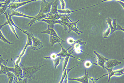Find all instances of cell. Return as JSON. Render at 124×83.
Returning a JSON list of instances; mask_svg holds the SVG:
<instances>
[{
    "mask_svg": "<svg viewBox=\"0 0 124 83\" xmlns=\"http://www.w3.org/2000/svg\"><path fill=\"white\" fill-rule=\"evenodd\" d=\"M60 3L62 10L65 9L66 8V3L64 0H59Z\"/></svg>",
    "mask_w": 124,
    "mask_h": 83,
    "instance_id": "8d00e7d4",
    "label": "cell"
},
{
    "mask_svg": "<svg viewBox=\"0 0 124 83\" xmlns=\"http://www.w3.org/2000/svg\"><path fill=\"white\" fill-rule=\"evenodd\" d=\"M59 0H56L54 2H53L50 14L52 15L58 14L57 7L59 4Z\"/></svg>",
    "mask_w": 124,
    "mask_h": 83,
    "instance_id": "2e32d148",
    "label": "cell"
},
{
    "mask_svg": "<svg viewBox=\"0 0 124 83\" xmlns=\"http://www.w3.org/2000/svg\"><path fill=\"white\" fill-rule=\"evenodd\" d=\"M116 18L113 19L112 22L111 19L108 17L106 20V23L108 24V26L110 29V35L112 34L114 32L118 30H120L124 32V27L120 26L117 24L116 22Z\"/></svg>",
    "mask_w": 124,
    "mask_h": 83,
    "instance_id": "7a4b0ae2",
    "label": "cell"
},
{
    "mask_svg": "<svg viewBox=\"0 0 124 83\" xmlns=\"http://www.w3.org/2000/svg\"><path fill=\"white\" fill-rule=\"evenodd\" d=\"M11 15L12 17L13 16L22 17H26L31 19H34V16H29V15L23 14V13L19 12L16 10L11 9Z\"/></svg>",
    "mask_w": 124,
    "mask_h": 83,
    "instance_id": "9a60e30c",
    "label": "cell"
},
{
    "mask_svg": "<svg viewBox=\"0 0 124 83\" xmlns=\"http://www.w3.org/2000/svg\"><path fill=\"white\" fill-rule=\"evenodd\" d=\"M0 39L6 43L10 44V45L12 44V43L8 40L7 39H6V38L4 37L0 29Z\"/></svg>",
    "mask_w": 124,
    "mask_h": 83,
    "instance_id": "484cf974",
    "label": "cell"
},
{
    "mask_svg": "<svg viewBox=\"0 0 124 83\" xmlns=\"http://www.w3.org/2000/svg\"><path fill=\"white\" fill-rule=\"evenodd\" d=\"M8 19L11 24L14 27L16 28H17L19 30L23 32V33H24V34H25L26 35L28 31L27 30H22L19 27H18V26H16V25L15 24V23H14V22H13V20L12 19L11 17L12 16H11V14H8Z\"/></svg>",
    "mask_w": 124,
    "mask_h": 83,
    "instance_id": "603a6c76",
    "label": "cell"
},
{
    "mask_svg": "<svg viewBox=\"0 0 124 83\" xmlns=\"http://www.w3.org/2000/svg\"><path fill=\"white\" fill-rule=\"evenodd\" d=\"M100 4V3L99 4H95V5H93V6H91L88 7L84 8H83L80 9L78 10H75L74 11H71L69 9H65L63 10H59L58 9V12L59 14H70V15L72 13H74V12H76L77 11L80 10H83L84 9H85L90 8H91L93 7L97 6V5H99V4Z\"/></svg>",
    "mask_w": 124,
    "mask_h": 83,
    "instance_id": "5bb4252c",
    "label": "cell"
},
{
    "mask_svg": "<svg viewBox=\"0 0 124 83\" xmlns=\"http://www.w3.org/2000/svg\"><path fill=\"white\" fill-rule=\"evenodd\" d=\"M63 62V71H64L66 67H67V65H68L69 59V57H65Z\"/></svg>",
    "mask_w": 124,
    "mask_h": 83,
    "instance_id": "f546056e",
    "label": "cell"
},
{
    "mask_svg": "<svg viewBox=\"0 0 124 83\" xmlns=\"http://www.w3.org/2000/svg\"><path fill=\"white\" fill-rule=\"evenodd\" d=\"M6 0H0V2H4Z\"/></svg>",
    "mask_w": 124,
    "mask_h": 83,
    "instance_id": "7bdbcfd3",
    "label": "cell"
},
{
    "mask_svg": "<svg viewBox=\"0 0 124 83\" xmlns=\"http://www.w3.org/2000/svg\"><path fill=\"white\" fill-rule=\"evenodd\" d=\"M73 50L74 51H75V52L76 53L78 54L79 53H85V54H87V55L91 56V57L93 58H96L94 57H93V56H92V55H89V54L85 52L84 51H83V50H82L80 48H79L76 49L74 50Z\"/></svg>",
    "mask_w": 124,
    "mask_h": 83,
    "instance_id": "4dcf8cb0",
    "label": "cell"
},
{
    "mask_svg": "<svg viewBox=\"0 0 124 83\" xmlns=\"http://www.w3.org/2000/svg\"><path fill=\"white\" fill-rule=\"evenodd\" d=\"M59 44L61 47L62 51L60 52L59 53L56 54V55H57V56H60V57L62 58L66 57H71L73 58H76V59H77V60L79 61H81L83 63L85 62V61H84V60H83L81 59L80 58H77L75 57V56L72 55V54L73 53L74 51L73 50L70 53H68V52H67V51H68L70 49L72 48L71 46H70V47H69L67 49H65V48H64L62 46L60 43H59Z\"/></svg>",
    "mask_w": 124,
    "mask_h": 83,
    "instance_id": "277c9868",
    "label": "cell"
},
{
    "mask_svg": "<svg viewBox=\"0 0 124 83\" xmlns=\"http://www.w3.org/2000/svg\"><path fill=\"white\" fill-rule=\"evenodd\" d=\"M117 2H118L119 4H121V5L123 7V8L124 9V2L120 1H117Z\"/></svg>",
    "mask_w": 124,
    "mask_h": 83,
    "instance_id": "60d3db41",
    "label": "cell"
},
{
    "mask_svg": "<svg viewBox=\"0 0 124 83\" xmlns=\"http://www.w3.org/2000/svg\"><path fill=\"white\" fill-rule=\"evenodd\" d=\"M70 15V14H66L65 16H63L61 17L59 20L61 21L62 22V23H72L73 22L70 18L69 17Z\"/></svg>",
    "mask_w": 124,
    "mask_h": 83,
    "instance_id": "cb8c5ba5",
    "label": "cell"
},
{
    "mask_svg": "<svg viewBox=\"0 0 124 83\" xmlns=\"http://www.w3.org/2000/svg\"><path fill=\"white\" fill-rule=\"evenodd\" d=\"M21 0H11V2H13V3L16 2V3H18V2H20Z\"/></svg>",
    "mask_w": 124,
    "mask_h": 83,
    "instance_id": "b9f144b4",
    "label": "cell"
},
{
    "mask_svg": "<svg viewBox=\"0 0 124 83\" xmlns=\"http://www.w3.org/2000/svg\"><path fill=\"white\" fill-rule=\"evenodd\" d=\"M105 69L107 70V71L108 72V82L110 81L111 77L114 76V75L116 72L115 71H113V68H108L106 67H105Z\"/></svg>",
    "mask_w": 124,
    "mask_h": 83,
    "instance_id": "d4e9b609",
    "label": "cell"
},
{
    "mask_svg": "<svg viewBox=\"0 0 124 83\" xmlns=\"http://www.w3.org/2000/svg\"><path fill=\"white\" fill-rule=\"evenodd\" d=\"M121 63V62L118 61L116 59H109L105 63L104 66L108 68H113L115 66L120 65Z\"/></svg>",
    "mask_w": 124,
    "mask_h": 83,
    "instance_id": "4fadbf2b",
    "label": "cell"
},
{
    "mask_svg": "<svg viewBox=\"0 0 124 83\" xmlns=\"http://www.w3.org/2000/svg\"><path fill=\"white\" fill-rule=\"evenodd\" d=\"M1 65V69H0V75L1 74H5L6 75L8 72H14V67H8L7 66L3 65L2 64H0Z\"/></svg>",
    "mask_w": 124,
    "mask_h": 83,
    "instance_id": "e0dca14e",
    "label": "cell"
},
{
    "mask_svg": "<svg viewBox=\"0 0 124 83\" xmlns=\"http://www.w3.org/2000/svg\"><path fill=\"white\" fill-rule=\"evenodd\" d=\"M94 54L96 55L97 58V65H99L101 67H102L104 69H105L104 64L106 62L108 61L109 59H108L106 57L101 55L100 54L98 53L97 52L95 51H93Z\"/></svg>",
    "mask_w": 124,
    "mask_h": 83,
    "instance_id": "8fae6325",
    "label": "cell"
},
{
    "mask_svg": "<svg viewBox=\"0 0 124 83\" xmlns=\"http://www.w3.org/2000/svg\"><path fill=\"white\" fill-rule=\"evenodd\" d=\"M85 66L86 68H89L91 67L92 65H97V64L96 63H93L92 62L89 61H87L86 62H85Z\"/></svg>",
    "mask_w": 124,
    "mask_h": 83,
    "instance_id": "d6a6232c",
    "label": "cell"
},
{
    "mask_svg": "<svg viewBox=\"0 0 124 83\" xmlns=\"http://www.w3.org/2000/svg\"><path fill=\"white\" fill-rule=\"evenodd\" d=\"M8 6L4 5L3 7L2 8H1L0 9V15H2V14H4V15H5L7 14L6 10L8 8Z\"/></svg>",
    "mask_w": 124,
    "mask_h": 83,
    "instance_id": "1f68e13d",
    "label": "cell"
},
{
    "mask_svg": "<svg viewBox=\"0 0 124 83\" xmlns=\"http://www.w3.org/2000/svg\"><path fill=\"white\" fill-rule=\"evenodd\" d=\"M52 3L53 2L42 1L41 4L40 9L39 12L45 14H48L50 13L51 11Z\"/></svg>",
    "mask_w": 124,
    "mask_h": 83,
    "instance_id": "9c48e42d",
    "label": "cell"
},
{
    "mask_svg": "<svg viewBox=\"0 0 124 83\" xmlns=\"http://www.w3.org/2000/svg\"><path fill=\"white\" fill-rule=\"evenodd\" d=\"M110 28L109 27L103 32V36L104 38H107L108 36L110 35Z\"/></svg>",
    "mask_w": 124,
    "mask_h": 83,
    "instance_id": "f1b7e54d",
    "label": "cell"
},
{
    "mask_svg": "<svg viewBox=\"0 0 124 83\" xmlns=\"http://www.w3.org/2000/svg\"><path fill=\"white\" fill-rule=\"evenodd\" d=\"M57 57V55H56V54L53 53L52 54L50 55V56L44 57V58L45 59H51L53 60L55 59Z\"/></svg>",
    "mask_w": 124,
    "mask_h": 83,
    "instance_id": "836d02e7",
    "label": "cell"
},
{
    "mask_svg": "<svg viewBox=\"0 0 124 83\" xmlns=\"http://www.w3.org/2000/svg\"><path fill=\"white\" fill-rule=\"evenodd\" d=\"M39 21H42L45 22L48 24L50 27L54 28V25L55 24H59L61 25L64 27L65 31L68 30V28L66 25L63 24L62 22L60 20H54L51 19H43L40 20Z\"/></svg>",
    "mask_w": 124,
    "mask_h": 83,
    "instance_id": "ba28073f",
    "label": "cell"
},
{
    "mask_svg": "<svg viewBox=\"0 0 124 83\" xmlns=\"http://www.w3.org/2000/svg\"><path fill=\"white\" fill-rule=\"evenodd\" d=\"M79 65V64H77V65H76V66H74V67H72L71 68H69V69H67V71H66V77H65V78H64V79L63 80V83H68V75L69 73V72L71 70L73 69L74 68H75V67H77V66H78V65Z\"/></svg>",
    "mask_w": 124,
    "mask_h": 83,
    "instance_id": "83f0119b",
    "label": "cell"
},
{
    "mask_svg": "<svg viewBox=\"0 0 124 83\" xmlns=\"http://www.w3.org/2000/svg\"><path fill=\"white\" fill-rule=\"evenodd\" d=\"M6 19V22H5L4 24H2V25H0V29H1L2 27H4V26H5V25H9L10 28L12 32L15 34V36H16V37L18 39H19V36H18L17 33H16V31L15 28H14L15 27H14V26L11 24L10 23L9 21L8 17V18H7Z\"/></svg>",
    "mask_w": 124,
    "mask_h": 83,
    "instance_id": "ffe728a7",
    "label": "cell"
},
{
    "mask_svg": "<svg viewBox=\"0 0 124 83\" xmlns=\"http://www.w3.org/2000/svg\"><path fill=\"white\" fill-rule=\"evenodd\" d=\"M62 58L60 56H57L55 59L53 60L55 69H57V67L60 63V60Z\"/></svg>",
    "mask_w": 124,
    "mask_h": 83,
    "instance_id": "4316f807",
    "label": "cell"
},
{
    "mask_svg": "<svg viewBox=\"0 0 124 83\" xmlns=\"http://www.w3.org/2000/svg\"><path fill=\"white\" fill-rule=\"evenodd\" d=\"M6 75H7L8 78L9 83H12L14 82V80L16 81V77L14 73L12 72H9L6 74Z\"/></svg>",
    "mask_w": 124,
    "mask_h": 83,
    "instance_id": "7402d4cb",
    "label": "cell"
},
{
    "mask_svg": "<svg viewBox=\"0 0 124 83\" xmlns=\"http://www.w3.org/2000/svg\"><path fill=\"white\" fill-rule=\"evenodd\" d=\"M112 0H103L101 2H100V3L101 4V3H102L103 2L109 1ZM114 0L116 1H120L124 2V0Z\"/></svg>",
    "mask_w": 124,
    "mask_h": 83,
    "instance_id": "ab89813d",
    "label": "cell"
},
{
    "mask_svg": "<svg viewBox=\"0 0 124 83\" xmlns=\"http://www.w3.org/2000/svg\"><path fill=\"white\" fill-rule=\"evenodd\" d=\"M11 2V0H6L4 3H2L4 5L8 6Z\"/></svg>",
    "mask_w": 124,
    "mask_h": 83,
    "instance_id": "f35d334b",
    "label": "cell"
},
{
    "mask_svg": "<svg viewBox=\"0 0 124 83\" xmlns=\"http://www.w3.org/2000/svg\"><path fill=\"white\" fill-rule=\"evenodd\" d=\"M67 67H66V68H65V70H64V71H63V73L62 75L61 79L59 83H63V81L64 78H65V77H66V71H67Z\"/></svg>",
    "mask_w": 124,
    "mask_h": 83,
    "instance_id": "d590c367",
    "label": "cell"
},
{
    "mask_svg": "<svg viewBox=\"0 0 124 83\" xmlns=\"http://www.w3.org/2000/svg\"><path fill=\"white\" fill-rule=\"evenodd\" d=\"M89 77L88 76V72L85 70V74L83 77L77 78H68V80L76 81L82 83H89L88 79Z\"/></svg>",
    "mask_w": 124,
    "mask_h": 83,
    "instance_id": "7c38bea8",
    "label": "cell"
},
{
    "mask_svg": "<svg viewBox=\"0 0 124 83\" xmlns=\"http://www.w3.org/2000/svg\"><path fill=\"white\" fill-rule=\"evenodd\" d=\"M39 0H29L26 1L18 2V3H11L8 6V8L10 9L16 10L18 8H19L22 6L32 2L36 1ZM42 1L45 2L46 1V0H41Z\"/></svg>",
    "mask_w": 124,
    "mask_h": 83,
    "instance_id": "52a82bcc",
    "label": "cell"
},
{
    "mask_svg": "<svg viewBox=\"0 0 124 83\" xmlns=\"http://www.w3.org/2000/svg\"><path fill=\"white\" fill-rule=\"evenodd\" d=\"M61 41L64 42H66V41L62 39L58 38L56 36H50L49 42L51 43V46H54V44L56 43H61Z\"/></svg>",
    "mask_w": 124,
    "mask_h": 83,
    "instance_id": "d6986e66",
    "label": "cell"
},
{
    "mask_svg": "<svg viewBox=\"0 0 124 83\" xmlns=\"http://www.w3.org/2000/svg\"><path fill=\"white\" fill-rule=\"evenodd\" d=\"M45 64L40 66H24L22 64L19 65L22 68L23 72V78L27 79L29 82L31 80L35 79V73Z\"/></svg>",
    "mask_w": 124,
    "mask_h": 83,
    "instance_id": "6da1fadb",
    "label": "cell"
},
{
    "mask_svg": "<svg viewBox=\"0 0 124 83\" xmlns=\"http://www.w3.org/2000/svg\"><path fill=\"white\" fill-rule=\"evenodd\" d=\"M49 16L48 14H44L42 13L39 12L36 16H34V19H32L27 24V26H31L33 24H35L36 22H39L40 20L44 19L47 18Z\"/></svg>",
    "mask_w": 124,
    "mask_h": 83,
    "instance_id": "30bf717a",
    "label": "cell"
},
{
    "mask_svg": "<svg viewBox=\"0 0 124 83\" xmlns=\"http://www.w3.org/2000/svg\"><path fill=\"white\" fill-rule=\"evenodd\" d=\"M75 40L72 38H69L67 39V42L69 44L72 45L75 42Z\"/></svg>",
    "mask_w": 124,
    "mask_h": 83,
    "instance_id": "74e56055",
    "label": "cell"
},
{
    "mask_svg": "<svg viewBox=\"0 0 124 83\" xmlns=\"http://www.w3.org/2000/svg\"><path fill=\"white\" fill-rule=\"evenodd\" d=\"M0 67H1V65H0Z\"/></svg>",
    "mask_w": 124,
    "mask_h": 83,
    "instance_id": "ee69618b",
    "label": "cell"
},
{
    "mask_svg": "<svg viewBox=\"0 0 124 83\" xmlns=\"http://www.w3.org/2000/svg\"><path fill=\"white\" fill-rule=\"evenodd\" d=\"M32 41V45L31 47V49L35 50L40 49L44 47V44L36 36H35L32 33H30Z\"/></svg>",
    "mask_w": 124,
    "mask_h": 83,
    "instance_id": "5b68a950",
    "label": "cell"
},
{
    "mask_svg": "<svg viewBox=\"0 0 124 83\" xmlns=\"http://www.w3.org/2000/svg\"><path fill=\"white\" fill-rule=\"evenodd\" d=\"M11 60L14 63V70L13 73H14L16 77V83H20V82L23 79V70L20 67L19 65L16 64L12 59H11Z\"/></svg>",
    "mask_w": 124,
    "mask_h": 83,
    "instance_id": "3957f363",
    "label": "cell"
},
{
    "mask_svg": "<svg viewBox=\"0 0 124 83\" xmlns=\"http://www.w3.org/2000/svg\"><path fill=\"white\" fill-rule=\"evenodd\" d=\"M66 14H59L52 15L50 13H49V16L47 18L44 19H51L54 20H59L62 17L65 16Z\"/></svg>",
    "mask_w": 124,
    "mask_h": 83,
    "instance_id": "44dd1931",
    "label": "cell"
},
{
    "mask_svg": "<svg viewBox=\"0 0 124 83\" xmlns=\"http://www.w3.org/2000/svg\"><path fill=\"white\" fill-rule=\"evenodd\" d=\"M79 21V20H78L74 22H73L72 23H63L65 25H66L68 28L69 33H70L71 32L73 31L75 32L79 36L80 35V33H83V32L78 30V27L76 25V24Z\"/></svg>",
    "mask_w": 124,
    "mask_h": 83,
    "instance_id": "8992f818",
    "label": "cell"
},
{
    "mask_svg": "<svg viewBox=\"0 0 124 83\" xmlns=\"http://www.w3.org/2000/svg\"><path fill=\"white\" fill-rule=\"evenodd\" d=\"M8 59L4 60L3 58L2 55H0V64H3L5 66H7L8 61Z\"/></svg>",
    "mask_w": 124,
    "mask_h": 83,
    "instance_id": "e575fe53",
    "label": "cell"
},
{
    "mask_svg": "<svg viewBox=\"0 0 124 83\" xmlns=\"http://www.w3.org/2000/svg\"><path fill=\"white\" fill-rule=\"evenodd\" d=\"M41 33H42L48 34L50 36H56V37H58V38L61 39L60 37H59L57 33H56V31L54 30V29L50 27L48 25V28H47V29L46 30L42 32Z\"/></svg>",
    "mask_w": 124,
    "mask_h": 83,
    "instance_id": "ac0fdd59",
    "label": "cell"
}]
</instances>
